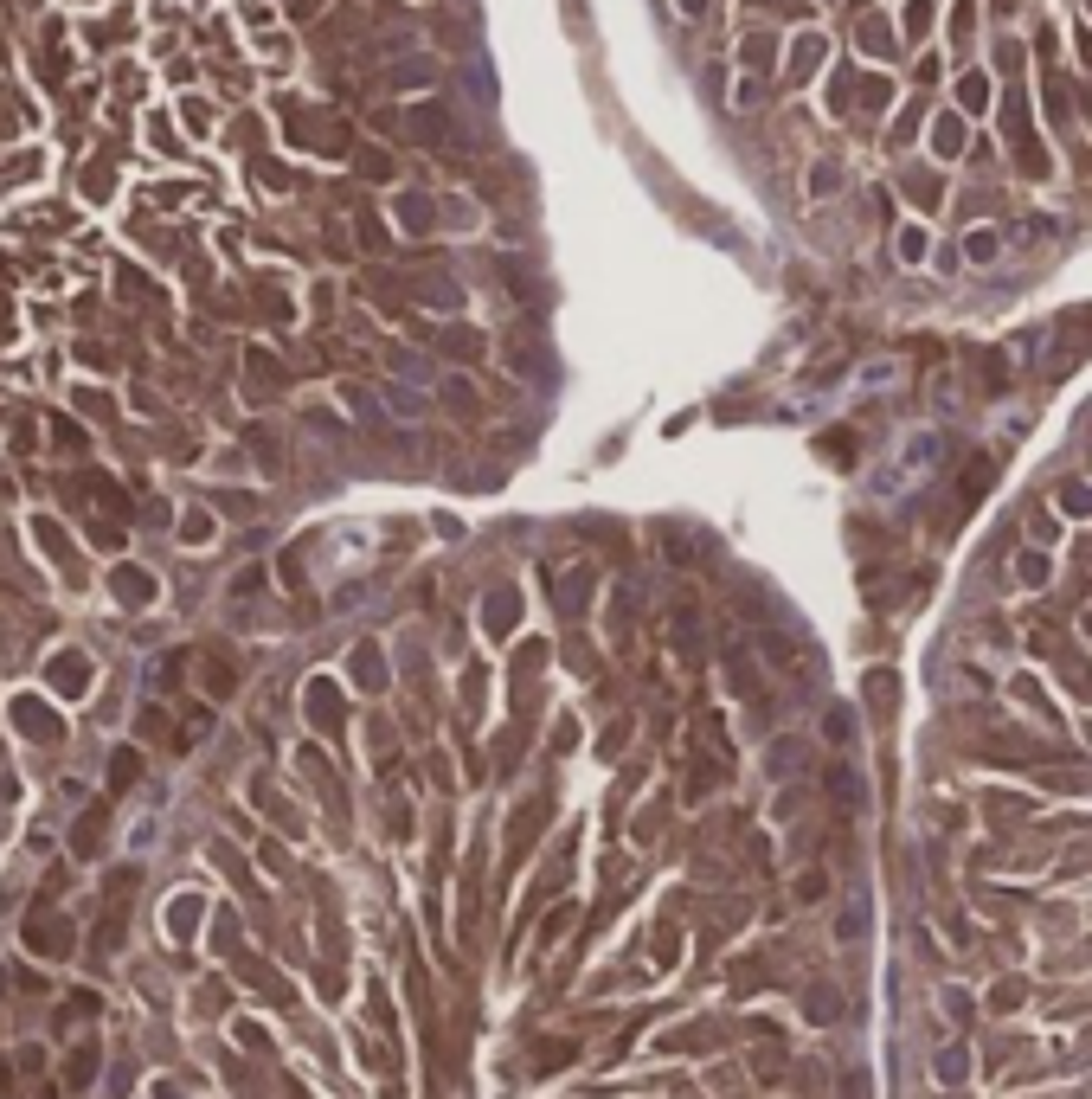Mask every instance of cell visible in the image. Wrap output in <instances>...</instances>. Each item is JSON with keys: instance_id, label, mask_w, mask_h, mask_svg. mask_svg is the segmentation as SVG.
I'll use <instances>...</instances> for the list:
<instances>
[{"instance_id": "6da1fadb", "label": "cell", "mask_w": 1092, "mask_h": 1099, "mask_svg": "<svg viewBox=\"0 0 1092 1099\" xmlns=\"http://www.w3.org/2000/svg\"><path fill=\"white\" fill-rule=\"evenodd\" d=\"M836 932H842V939H849V945H855V939H862V932H868V906H862V900H855V906H849V913H842V926H836Z\"/></svg>"}, {"instance_id": "7a4b0ae2", "label": "cell", "mask_w": 1092, "mask_h": 1099, "mask_svg": "<svg viewBox=\"0 0 1092 1099\" xmlns=\"http://www.w3.org/2000/svg\"><path fill=\"white\" fill-rule=\"evenodd\" d=\"M829 784H836V797H842V804H849V810L862 804V778H855V771H836V778H829Z\"/></svg>"}]
</instances>
